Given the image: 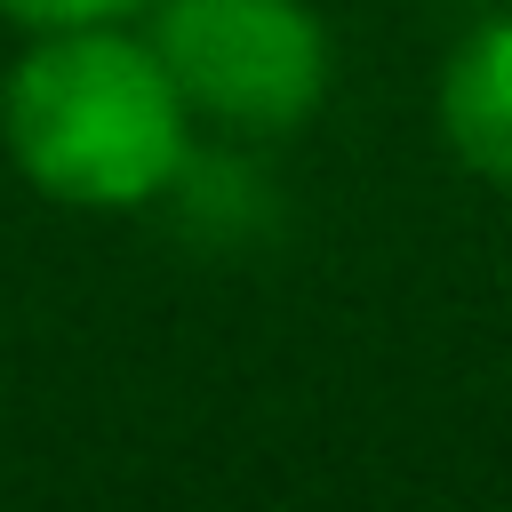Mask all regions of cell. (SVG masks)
<instances>
[{
	"label": "cell",
	"mask_w": 512,
	"mask_h": 512,
	"mask_svg": "<svg viewBox=\"0 0 512 512\" xmlns=\"http://www.w3.org/2000/svg\"><path fill=\"white\" fill-rule=\"evenodd\" d=\"M0 136L16 168L72 208H136L184 176V96L168 64L112 24L40 32L0 88Z\"/></svg>",
	"instance_id": "obj_1"
},
{
	"label": "cell",
	"mask_w": 512,
	"mask_h": 512,
	"mask_svg": "<svg viewBox=\"0 0 512 512\" xmlns=\"http://www.w3.org/2000/svg\"><path fill=\"white\" fill-rule=\"evenodd\" d=\"M152 56L184 112L224 128H296L328 88V40L296 0H160Z\"/></svg>",
	"instance_id": "obj_2"
},
{
	"label": "cell",
	"mask_w": 512,
	"mask_h": 512,
	"mask_svg": "<svg viewBox=\"0 0 512 512\" xmlns=\"http://www.w3.org/2000/svg\"><path fill=\"white\" fill-rule=\"evenodd\" d=\"M440 128L464 168L512 184V16L480 24L440 80Z\"/></svg>",
	"instance_id": "obj_3"
},
{
	"label": "cell",
	"mask_w": 512,
	"mask_h": 512,
	"mask_svg": "<svg viewBox=\"0 0 512 512\" xmlns=\"http://www.w3.org/2000/svg\"><path fill=\"white\" fill-rule=\"evenodd\" d=\"M128 8H144V0H0V16H16V24H32V32H64V24H112V16H128Z\"/></svg>",
	"instance_id": "obj_4"
}]
</instances>
